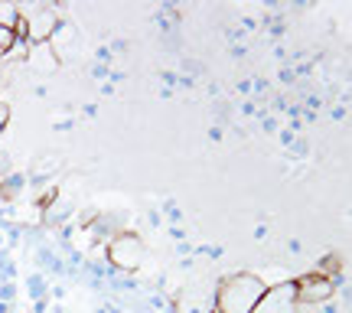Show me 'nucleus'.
<instances>
[{
  "label": "nucleus",
  "mask_w": 352,
  "mask_h": 313,
  "mask_svg": "<svg viewBox=\"0 0 352 313\" xmlns=\"http://www.w3.org/2000/svg\"><path fill=\"white\" fill-rule=\"evenodd\" d=\"M108 261L114 268H121V271H138L144 264V241L138 235H131V232L114 235L111 245H108Z\"/></svg>",
  "instance_id": "7ed1b4c3"
},
{
  "label": "nucleus",
  "mask_w": 352,
  "mask_h": 313,
  "mask_svg": "<svg viewBox=\"0 0 352 313\" xmlns=\"http://www.w3.org/2000/svg\"><path fill=\"white\" fill-rule=\"evenodd\" d=\"M209 313H219V310H215V307H212V310H209Z\"/></svg>",
  "instance_id": "ddd939ff"
},
{
  "label": "nucleus",
  "mask_w": 352,
  "mask_h": 313,
  "mask_svg": "<svg viewBox=\"0 0 352 313\" xmlns=\"http://www.w3.org/2000/svg\"><path fill=\"white\" fill-rule=\"evenodd\" d=\"M294 288H297V303H327L336 297V281L320 277V274H314V271L297 277Z\"/></svg>",
  "instance_id": "39448f33"
},
{
  "label": "nucleus",
  "mask_w": 352,
  "mask_h": 313,
  "mask_svg": "<svg viewBox=\"0 0 352 313\" xmlns=\"http://www.w3.org/2000/svg\"><path fill=\"white\" fill-rule=\"evenodd\" d=\"M23 189H26V176L23 173H7V176H3V183H0L3 199H16Z\"/></svg>",
  "instance_id": "6e6552de"
},
{
  "label": "nucleus",
  "mask_w": 352,
  "mask_h": 313,
  "mask_svg": "<svg viewBox=\"0 0 352 313\" xmlns=\"http://www.w3.org/2000/svg\"><path fill=\"white\" fill-rule=\"evenodd\" d=\"M76 46H78V30L69 23V20H59V26L52 30V36H50V50L56 52L59 65L76 56Z\"/></svg>",
  "instance_id": "423d86ee"
},
{
  "label": "nucleus",
  "mask_w": 352,
  "mask_h": 313,
  "mask_svg": "<svg viewBox=\"0 0 352 313\" xmlns=\"http://www.w3.org/2000/svg\"><path fill=\"white\" fill-rule=\"evenodd\" d=\"M20 13L26 17V39H30V46H36V43H50L52 30L59 26V13L52 10V7H33V10H23Z\"/></svg>",
  "instance_id": "20e7f679"
},
{
  "label": "nucleus",
  "mask_w": 352,
  "mask_h": 313,
  "mask_svg": "<svg viewBox=\"0 0 352 313\" xmlns=\"http://www.w3.org/2000/svg\"><path fill=\"white\" fill-rule=\"evenodd\" d=\"M26 56H30V43L26 39H13V46L3 56V63H26Z\"/></svg>",
  "instance_id": "9d476101"
},
{
  "label": "nucleus",
  "mask_w": 352,
  "mask_h": 313,
  "mask_svg": "<svg viewBox=\"0 0 352 313\" xmlns=\"http://www.w3.org/2000/svg\"><path fill=\"white\" fill-rule=\"evenodd\" d=\"M16 17H20V7H16V3H10V0H0V26L13 30Z\"/></svg>",
  "instance_id": "9b49d317"
},
{
  "label": "nucleus",
  "mask_w": 352,
  "mask_h": 313,
  "mask_svg": "<svg viewBox=\"0 0 352 313\" xmlns=\"http://www.w3.org/2000/svg\"><path fill=\"white\" fill-rule=\"evenodd\" d=\"M264 290H267V284H264L258 274L239 271V274H228L219 281L212 307L219 313H252L254 303L261 301Z\"/></svg>",
  "instance_id": "f257e3e1"
},
{
  "label": "nucleus",
  "mask_w": 352,
  "mask_h": 313,
  "mask_svg": "<svg viewBox=\"0 0 352 313\" xmlns=\"http://www.w3.org/2000/svg\"><path fill=\"white\" fill-rule=\"evenodd\" d=\"M26 65H30L36 76H52V72L59 69V59H56V52L50 50V43H36V46H30Z\"/></svg>",
  "instance_id": "0eeeda50"
},
{
  "label": "nucleus",
  "mask_w": 352,
  "mask_h": 313,
  "mask_svg": "<svg viewBox=\"0 0 352 313\" xmlns=\"http://www.w3.org/2000/svg\"><path fill=\"white\" fill-rule=\"evenodd\" d=\"M314 274L329 277V281H336V277H342V261L336 258V255H323V258H320V264H316Z\"/></svg>",
  "instance_id": "1a4fd4ad"
},
{
  "label": "nucleus",
  "mask_w": 352,
  "mask_h": 313,
  "mask_svg": "<svg viewBox=\"0 0 352 313\" xmlns=\"http://www.w3.org/2000/svg\"><path fill=\"white\" fill-rule=\"evenodd\" d=\"M30 297H33V301L46 297V277H39V274L30 277Z\"/></svg>",
  "instance_id": "f8f14e48"
},
{
  "label": "nucleus",
  "mask_w": 352,
  "mask_h": 313,
  "mask_svg": "<svg viewBox=\"0 0 352 313\" xmlns=\"http://www.w3.org/2000/svg\"><path fill=\"white\" fill-rule=\"evenodd\" d=\"M252 313H300V303H297V288H294V281L267 284V290L261 294V301L254 303Z\"/></svg>",
  "instance_id": "f03ea898"
}]
</instances>
